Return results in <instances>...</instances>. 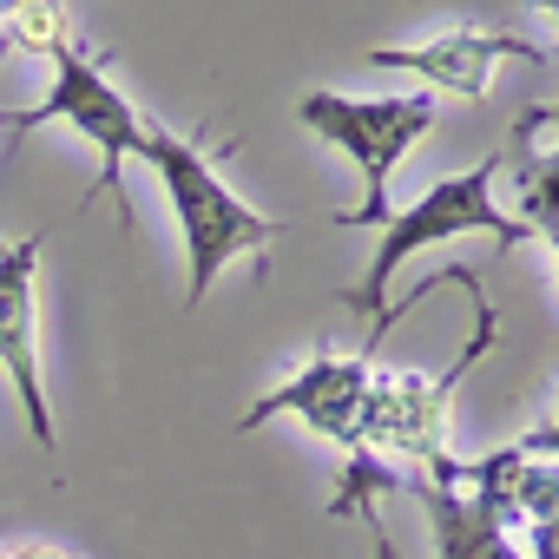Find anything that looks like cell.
Masks as SVG:
<instances>
[{
  "label": "cell",
  "instance_id": "6da1fadb",
  "mask_svg": "<svg viewBox=\"0 0 559 559\" xmlns=\"http://www.w3.org/2000/svg\"><path fill=\"white\" fill-rule=\"evenodd\" d=\"M441 284H454V290H467L474 297V343L428 382V376H415V369H376L369 376V395H362V415H356V448H369V454H382V461H408L415 474H428V480H441V487H454V454H448V428H454V395H461V382H467V369L493 349V336H500V310L487 304V290H480V270H441L435 284H421L415 297H402L395 310H389V323L408 310V304H421L428 290H441Z\"/></svg>",
  "mask_w": 559,
  "mask_h": 559
},
{
  "label": "cell",
  "instance_id": "7a4b0ae2",
  "mask_svg": "<svg viewBox=\"0 0 559 559\" xmlns=\"http://www.w3.org/2000/svg\"><path fill=\"white\" fill-rule=\"evenodd\" d=\"M500 171H507V152H487V158H474L467 171L428 185L415 204L389 211V224H376V230H382L376 263H369V276H362L356 290H343V304H349L356 317H369V343H362V356H376L382 336H389V284H395V270H402L415 250L448 243V237H467V230H487L500 250L533 243V230H526L513 211L493 204V178H500Z\"/></svg>",
  "mask_w": 559,
  "mask_h": 559
},
{
  "label": "cell",
  "instance_id": "3957f363",
  "mask_svg": "<svg viewBox=\"0 0 559 559\" xmlns=\"http://www.w3.org/2000/svg\"><path fill=\"white\" fill-rule=\"evenodd\" d=\"M139 158L158 171V185L171 198V217H178V237H185V310H198L217 290V276H224L230 257L263 250V243L284 237V224L263 217V211H250L224 185V171L211 165V152L198 139H178L165 126H145Z\"/></svg>",
  "mask_w": 559,
  "mask_h": 559
},
{
  "label": "cell",
  "instance_id": "277c9868",
  "mask_svg": "<svg viewBox=\"0 0 559 559\" xmlns=\"http://www.w3.org/2000/svg\"><path fill=\"white\" fill-rule=\"evenodd\" d=\"M47 60H53V86H47V99L27 106V112H0V126H8V132L73 126V132L99 152V185H93L80 204H93V198L106 191V198L119 204V230H132V211H126V158H139V145H145V119H139V106L112 86L106 53H93L73 27L47 47Z\"/></svg>",
  "mask_w": 559,
  "mask_h": 559
},
{
  "label": "cell",
  "instance_id": "5b68a950",
  "mask_svg": "<svg viewBox=\"0 0 559 559\" xmlns=\"http://www.w3.org/2000/svg\"><path fill=\"white\" fill-rule=\"evenodd\" d=\"M297 119L330 139L356 171H362V204L356 211H336V230H362V224H389V185L402 171V158L435 132L441 106L428 93H382V99H356V93H330V86H310L297 99Z\"/></svg>",
  "mask_w": 559,
  "mask_h": 559
},
{
  "label": "cell",
  "instance_id": "8992f818",
  "mask_svg": "<svg viewBox=\"0 0 559 559\" xmlns=\"http://www.w3.org/2000/svg\"><path fill=\"white\" fill-rule=\"evenodd\" d=\"M40 257H47V230L0 237V369L21 395L27 435L47 454H60V428H53V402L40 376Z\"/></svg>",
  "mask_w": 559,
  "mask_h": 559
},
{
  "label": "cell",
  "instance_id": "52a82bcc",
  "mask_svg": "<svg viewBox=\"0 0 559 559\" xmlns=\"http://www.w3.org/2000/svg\"><path fill=\"white\" fill-rule=\"evenodd\" d=\"M369 376H376V356H343V349H317L290 382H276L270 395H257L237 421V435H257L263 421L290 415L304 428H317L323 441H336L343 454L356 448V415H362V395H369Z\"/></svg>",
  "mask_w": 559,
  "mask_h": 559
},
{
  "label": "cell",
  "instance_id": "ba28073f",
  "mask_svg": "<svg viewBox=\"0 0 559 559\" xmlns=\"http://www.w3.org/2000/svg\"><path fill=\"white\" fill-rule=\"evenodd\" d=\"M362 60H369V67L415 73V80H428L435 93H454V99H467V106L487 99L500 60H533V67H546V53H539L526 34H493V27H454V34H435V40H421V47H376V53H362Z\"/></svg>",
  "mask_w": 559,
  "mask_h": 559
},
{
  "label": "cell",
  "instance_id": "9c48e42d",
  "mask_svg": "<svg viewBox=\"0 0 559 559\" xmlns=\"http://www.w3.org/2000/svg\"><path fill=\"white\" fill-rule=\"evenodd\" d=\"M454 487L474 493L500 526H539V520L559 513V461L520 454L513 441L493 448V454H480V461H461Z\"/></svg>",
  "mask_w": 559,
  "mask_h": 559
},
{
  "label": "cell",
  "instance_id": "30bf717a",
  "mask_svg": "<svg viewBox=\"0 0 559 559\" xmlns=\"http://www.w3.org/2000/svg\"><path fill=\"white\" fill-rule=\"evenodd\" d=\"M395 493H408V500L428 513V526H435V552H441V559H526L520 539H513V533L474 500V493L441 487V480H428V474H402Z\"/></svg>",
  "mask_w": 559,
  "mask_h": 559
},
{
  "label": "cell",
  "instance_id": "8fae6325",
  "mask_svg": "<svg viewBox=\"0 0 559 559\" xmlns=\"http://www.w3.org/2000/svg\"><path fill=\"white\" fill-rule=\"evenodd\" d=\"M513 448H520V454H539V461H559V408H552L539 428H526Z\"/></svg>",
  "mask_w": 559,
  "mask_h": 559
},
{
  "label": "cell",
  "instance_id": "7c38bea8",
  "mask_svg": "<svg viewBox=\"0 0 559 559\" xmlns=\"http://www.w3.org/2000/svg\"><path fill=\"white\" fill-rule=\"evenodd\" d=\"M533 539H526V559H559V513L552 520H539V526H526Z\"/></svg>",
  "mask_w": 559,
  "mask_h": 559
},
{
  "label": "cell",
  "instance_id": "4fadbf2b",
  "mask_svg": "<svg viewBox=\"0 0 559 559\" xmlns=\"http://www.w3.org/2000/svg\"><path fill=\"white\" fill-rule=\"evenodd\" d=\"M0 559H73V552H60V546H40V539H27V546H14V552H0Z\"/></svg>",
  "mask_w": 559,
  "mask_h": 559
},
{
  "label": "cell",
  "instance_id": "5bb4252c",
  "mask_svg": "<svg viewBox=\"0 0 559 559\" xmlns=\"http://www.w3.org/2000/svg\"><path fill=\"white\" fill-rule=\"evenodd\" d=\"M21 8H34V0H0V21H14Z\"/></svg>",
  "mask_w": 559,
  "mask_h": 559
},
{
  "label": "cell",
  "instance_id": "9a60e30c",
  "mask_svg": "<svg viewBox=\"0 0 559 559\" xmlns=\"http://www.w3.org/2000/svg\"><path fill=\"white\" fill-rule=\"evenodd\" d=\"M533 8H539V14H552V21H559V0H533Z\"/></svg>",
  "mask_w": 559,
  "mask_h": 559
},
{
  "label": "cell",
  "instance_id": "2e32d148",
  "mask_svg": "<svg viewBox=\"0 0 559 559\" xmlns=\"http://www.w3.org/2000/svg\"><path fill=\"white\" fill-rule=\"evenodd\" d=\"M8 53H14V47H8V40H0V67H8Z\"/></svg>",
  "mask_w": 559,
  "mask_h": 559
},
{
  "label": "cell",
  "instance_id": "e0dca14e",
  "mask_svg": "<svg viewBox=\"0 0 559 559\" xmlns=\"http://www.w3.org/2000/svg\"><path fill=\"white\" fill-rule=\"evenodd\" d=\"M546 243H552V257H559V237H546ZM552 270H559V263H552Z\"/></svg>",
  "mask_w": 559,
  "mask_h": 559
}]
</instances>
